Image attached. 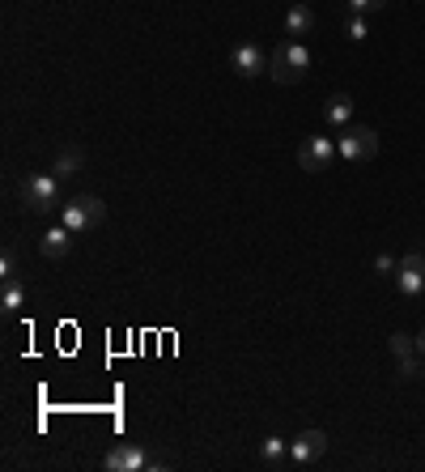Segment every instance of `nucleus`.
<instances>
[{
  "mask_svg": "<svg viewBox=\"0 0 425 472\" xmlns=\"http://www.w3.org/2000/svg\"><path fill=\"white\" fill-rule=\"evenodd\" d=\"M417 354H421V358H425V328H421V332H417Z\"/></svg>",
  "mask_w": 425,
  "mask_h": 472,
  "instance_id": "nucleus-21",
  "label": "nucleus"
},
{
  "mask_svg": "<svg viewBox=\"0 0 425 472\" xmlns=\"http://www.w3.org/2000/svg\"><path fill=\"white\" fill-rule=\"evenodd\" d=\"M0 281H17V256H13V251H4V256H0Z\"/></svg>",
  "mask_w": 425,
  "mask_h": 472,
  "instance_id": "nucleus-18",
  "label": "nucleus"
},
{
  "mask_svg": "<svg viewBox=\"0 0 425 472\" xmlns=\"http://www.w3.org/2000/svg\"><path fill=\"white\" fill-rule=\"evenodd\" d=\"M285 31L298 34V39H302V34H311L315 31V13L307 9V4H294V9L285 13Z\"/></svg>",
  "mask_w": 425,
  "mask_h": 472,
  "instance_id": "nucleus-12",
  "label": "nucleus"
},
{
  "mask_svg": "<svg viewBox=\"0 0 425 472\" xmlns=\"http://www.w3.org/2000/svg\"><path fill=\"white\" fill-rule=\"evenodd\" d=\"M22 205L30 213H51L60 205V179L56 175H30L22 183Z\"/></svg>",
  "mask_w": 425,
  "mask_h": 472,
  "instance_id": "nucleus-3",
  "label": "nucleus"
},
{
  "mask_svg": "<svg viewBox=\"0 0 425 472\" xmlns=\"http://www.w3.org/2000/svg\"><path fill=\"white\" fill-rule=\"evenodd\" d=\"M230 68L239 77H260V73H268V56H264L260 43H239L230 51Z\"/></svg>",
  "mask_w": 425,
  "mask_h": 472,
  "instance_id": "nucleus-9",
  "label": "nucleus"
},
{
  "mask_svg": "<svg viewBox=\"0 0 425 472\" xmlns=\"http://www.w3.org/2000/svg\"><path fill=\"white\" fill-rule=\"evenodd\" d=\"M395 281H400V293H404V298H421L425 293V256L421 251L400 256V264H395Z\"/></svg>",
  "mask_w": 425,
  "mask_h": 472,
  "instance_id": "nucleus-5",
  "label": "nucleus"
},
{
  "mask_svg": "<svg viewBox=\"0 0 425 472\" xmlns=\"http://www.w3.org/2000/svg\"><path fill=\"white\" fill-rule=\"evenodd\" d=\"M387 345H392L395 362H400V358H412V354H417V337H409V332H395Z\"/></svg>",
  "mask_w": 425,
  "mask_h": 472,
  "instance_id": "nucleus-16",
  "label": "nucleus"
},
{
  "mask_svg": "<svg viewBox=\"0 0 425 472\" xmlns=\"http://www.w3.org/2000/svg\"><path fill=\"white\" fill-rule=\"evenodd\" d=\"M260 456H264V464H268V468H281V464H285V456H290V442H285V439H264Z\"/></svg>",
  "mask_w": 425,
  "mask_h": 472,
  "instance_id": "nucleus-14",
  "label": "nucleus"
},
{
  "mask_svg": "<svg viewBox=\"0 0 425 472\" xmlns=\"http://www.w3.org/2000/svg\"><path fill=\"white\" fill-rule=\"evenodd\" d=\"M102 468H107V472H145V468H158V464H153V459H149L136 442H119V447L107 451Z\"/></svg>",
  "mask_w": 425,
  "mask_h": 472,
  "instance_id": "nucleus-6",
  "label": "nucleus"
},
{
  "mask_svg": "<svg viewBox=\"0 0 425 472\" xmlns=\"http://www.w3.org/2000/svg\"><path fill=\"white\" fill-rule=\"evenodd\" d=\"M395 264H400V260H392V256H378L375 273H378V277H395Z\"/></svg>",
  "mask_w": 425,
  "mask_h": 472,
  "instance_id": "nucleus-20",
  "label": "nucleus"
},
{
  "mask_svg": "<svg viewBox=\"0 0 425 472\" xmlns=\"http://www.w3.org/2000/svg\"><path fill=\"white\" fill-rule=\"evenodd\" d=\"M383 4H387V0H349V13H375V9H383Z\"/></svg>",
  "mask_w": 425,
  "mask_h": 472,
  "instance_id": "nucleus-19",
  "label": "nucleus"
},
{
  "mask_svg": "<svg viewBox=\"0 0 425 472\" xmlns=\"http://www.w3.org/2000/svg\"><path fill=\"white\" fill-rule=\"evenodd\" d=\"M344 34H349V39H353V43H361V39H366V17L361 13H349V22H344Z\"/></svg>",
  "mask_w": 425,
  "mask_h": 472,
  "instance_id": "nucleus-17",
  "label": "nucleus"
},
{
  "mask_svg": "<svg viewBox=\"0 0 425 472\" xmlns=\"http://www.w3.org/2000/svg\"><path fill=\"white\" fill-rule=\"evenodd\" d=\"M82 149H60V158H56V170H60V179H73L77 170H82Z\"/></svg>",
  "mask_w": 425,
  "mask_h": 472,
  "instance_id": "nucleus-15",
  "label": "nucleus"
},
{
  "mask_svg": "<svg viewBox=\"0 0 425 472\" xmlns=\"http://www.w3.org/2000/svg\"><path fill=\"white\" fill-rule=\"evenodd\" d=\"M336 153H341V149H332L327 136H307V141L298 145V166H302V170H311V175H319V170L332 166Z\"/></svg>",
  "mask_w": 425,
  "mask_h": 472,
  "instance_id": "nucleus-7",
  "label": "nucleus"
},
{
  "mask_svg": "<svg viewBox=\"0 0 425 472\" xmlns=\"http://www.w3.org/2000/svg\"><path fill=\"white\" fill-rule=\"evenodd\" d=\"M307 68H311V51L302 48L298 39L281 43V48L268 56V77H273L277 85H298L302 77H307Z\"/></svg>",
  "mask_w": 425,
  "mask_h": 472,
  "instance_id": "nucleus-1",
  "label": "nucleus"
},
{
  "mask_svg": "<svg viewBox=\"0 0 425 472\" xmlns=\"http://www.w3.org/2000/svg\"><path fill=\"white\" fill-rule=\"evenodd\" d=\"M102 217H107V205H102L99 196H90V192L73 196L65 209H60V222H65L73 234H82V230H94Z\"/></svg>",
  "mask_w": 425,
  "mask_h": 472,
  "instance_id": "nucleus-2",
  "label": "nucleus"
},
{
  "mask_svg": "<svg viewBox=\"0 0 425 472\" xmlns=\"http://www.w3.org/2000/svg\"><path fill=\"white\" fill-rule=\"evenodd\" d=\"M298 4H307V0H298Z\"/></svg>",
  "mask_w": 425,
  "mask_h": 472,
  "instance_id": "nucleus-22",
  "label": "nucleus"
},
{
  "mask_svg": "<svg viewBox=\"0 0 425 472\" xmlns=\"http://www.w3.org/2000/svg\"><path fill=\"white\" fill-rule=\"evenodd\" d=\"M22 302H26V285H22V281H4V290H0V310H4V315H17Z\"/></svg>",
  "mask_w": 425,
  "mask_h": 472,
  "instance_id": "nucleus-13",
  "label": "nucleus"
},
{
  "mask_svg": "<svg viewBox=\"0 0 425 472\" xmlns=\"http://www.w3.org/2000/svg\"><path fill=\"white\" fill-rule=\"evenodd\" d=\"M336 149H341L344 162H370L378 153V132L375 128H341V141H336Z\"/></svg>",
  "mask_w": 425,
  "mask_h": 472,
  "instance_id": "nucleus-4",
  "label": "nucleus"
},
{
  "mask_svg": "<svg viewBox=\"0 0 425 472\" xmlns=\"http://www.w3.org/2000/svg\"><path fill=\"white\" fill-rule=\"evenodd\" d=\"M324 119L332 124V128H349V124H353V98H349V94H332L324 102Z\"/></svg>",
  "mask_w": 425,
  "mask_h": 472,
  "instance_id": "nucleus-11",
  "label": "nucleus"
},
{
  "mask_svg": "<svg viewBox=\"0 0 425 472\" xmlns=\"http://www.w3.org/2000/svg\"><path fill=\"white\" fill-rule=\"evenodd\" d=\"M68 247H73V230L60 222V226H51L43 239H39V251L48 256V260H65L68 256Z\"/></svg>",
  "mask_w": 425,
  "mask_h": 472,
  "instance_id": "nucleus-10",
  "label": "nucleus"
},
{
  "mask_svg": "<svg viewBox=\"0 0 425 472\" xmlns=\"http://www.w3.org/2000/svg\"><path fill=\"white\" fill-rule=\"evenodd\" d=\"M327 451V434L324 430H302L294 442H290V459H294L298 468H307V464H319Z\"/></svg>",
  "mask_w": 425,
  "mask_h": 472,
  "instance_id": "nucleus-8",
  "label": "nucleus"
}]
</instances>
